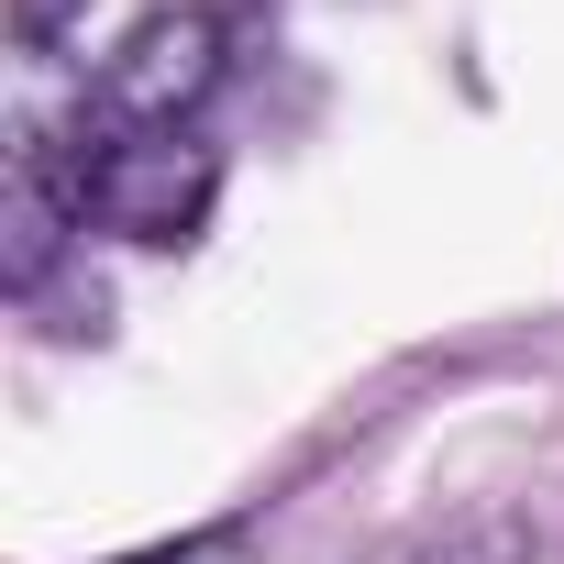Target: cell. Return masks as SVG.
I'll list each match as a JSON object with an SVG mask.
<instances>
[{
	"label": "cell",
	"mask_w": 564,
	"mask_h": 564,
	"mask_svg": "<svg viewBox=\"0 0 564 564\" xmlns=\"http://www.w3.org/2000/svg\"><path fill=\"white\" fill-rule=\"evenodd\" d=\"M67 155H78V188H89V221L144 243V254H177L199 243L210 199H221V144L199 122H100L78 100L67 122Z\"/></svg>",
	"instance_id": "cell-1"
},
{
	"label": "cell",
	"mask_w": 564,
	"mask_h": 564,
	"mask_svg": "<svg viewBox=\"0 0 564 564\" xmlns=\"http://www.w3.org/2000/svg\"><path fill=\"white\" fill-rule=\"evenodd\" d=\"M210 89H221V23L188 0V12H144V23L100 56L89 111H100V122H199Z\"/></svg>",
	"instance_id": "cell-2"
},
{
	"label": "cell",
	"mask_w": 564,
	"mask_h": 564,
	"mask_svg": "<svg viewBox=\"0 0 564 564\" xmlns=\"http://www.w3.org/2000/svg\"><path fill=\"white\" fill-rule=\"evenodd\" d=\"M78 232H89L78 155H67L56 122H23V133H12V166H0V289H12V300H45V276L67 265Z\"/></svg>",
	"instance_id": "cell-3"
},
{
	"label": "cell",
	"mask_w": 564,
	"mask_h": 564,
	"mask_svg": "<svg viewBox=\"0 0 564 564\" xmlns=\"http://www.w3.org/2000/svg\"><path fill=\"white\" fill-rule=\"evenodd\" d=\"M410 564H531V520H520V509H476V520H454L443 542H421Z\"/></svg>",
	"instance_id": "cell-4"
},
{
	"label": "cell",
	"mask_w": 564,
	"mask_h": 564,
	"mask_svg": "<svg viewBox=\"0 0 564 564\" xmlns=\"http://www.w3.org/2000/svg\"><path fill=\"white\" fill-rule=\"evenodd\" d=\"M78 12H89V0H12V45H23V56H67Z\"/></svg>",
	"instance_id": "cell-5"
}]
</instances>
